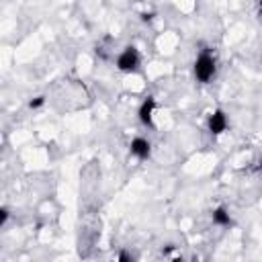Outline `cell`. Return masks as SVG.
Segmentation results:
<instances>
[{
	"label": "cell",
	"instance_id": "obj_1",
	"mask_svg": "<svg viewBox=\"0 0 262 262\" xmlns=\"http://www.w3.org/2000/svg\"><path fill=\"white\" fill-rule=\"evenodd\" d=\"M192 72H194V78H196L201 84L211 82V78H213L215 72H217V61H215V57H213L209 51L199 53V57L194 59Z\"/></svg>",
	"mask_w": 262,
	"mask_h": 262
},
{
	"label": "cell",
	"instance_id": "obj_2",
	"mask_svg": "<svg viewBox=\"0 0 262 262\" xmlns=\"http://www.w3.org/2000/svg\"><path fill=\"white\" fill-rule=\"evenodd\" d=\"M139 63H141V55H139L137 47H133V45L125 47V49L119 53V57H117V68H119L121 72H125V74L137 72V70H139Z\"/></svg>",
	"mask_w": 262,
	"mask_h": 262
},
{
	"label": "cell",
	"instance_id": "obj_3",
	"mask_svg": "<svg viewBox=\"0 0 262 262\" xmlns=\"http://www.w3.org/2000/svg\"><path fill=\"white\" fill-rule=\"evenodd\" d=\"M154 111H156V98L154 96H147L139 108H137V117H139V123L145 125V127H154Z\"/></svg>",
	"mask_w": 262,
	"mask_h": 262
},
{
	"label": "cell",
	"instance_id": "obj_4",
	"mask_svg": "<svg viewBox=\"0 0 262 262\" xmlns=\"http://www.w3.org/2000/svg\"><path fill=\"white\" fill-rule=\"evenodd\" d=\"M207 127L213 135H221L227 129V115L223 111H213L207 119Z\"/></svg>",
	"mask_w": 262,
	"mask_h": 262
},
{
	"label": "cell",
	"instance_id": "obj_5",
	"mask_svg": "<svg viewBox=\"0 0 262 262\" xmlns=\"http://www.w3.org/2000/svg\"><path fill=\"white\" fill-rule=\"evenodd\" d=\"M129 151L131 156H135L137 160H147L149 154H151V143L145 139V137H135L129 145Z\"/></svg>",
	"mask_w": 262,
	"mask_h": 262
},
{
	"label": "cell",
	"instance_id": "obj_6",
	"mask_svg": "<svg viewBox=\"0 0 262 262\" xmlns=\"http://www.w3.org/2000/svg\"><path fill=\"white\" fill-rule=\"evenodd\" d=\"M211 217H213V223H217V225H223V227L231 225V215H229V211H227L225 207H217V209H213Z\"/></svg>",
	"mask_w": 262,
	"mask_h": 262
},
{
	"label": "cell",
	"instance_id": "obj_7",
	"mask_svg": "<svg viewBox=\"0 0 262 262\" xmlns=\"http://www.w3.org/2000/svg\"><path fill=\"white\" fill-rule=\"evenodd\" d=\"M43 102H45V96H35V98L29 102V106H31V108H39V106H43Z\"/></svg>",
	"mask_w": 262,
	"mask_h": 262
},
{
	"label": "cell",
	"instance_id": "obj_8",
	"mask_svg": "<svg viewBox=\"0 0 262 262\" xmlns=\"http://www.w3.org/2000/svg\"><path fill=\"white\" fill-rule=\"evenodd\" d=\"M6 221H8V209H2L0 211V227H4Z\"/></svg>",
	"mask_w": 262,
	"mask_h": 262
},
{
	"label": "cell",
	"instance_id": "obj_9",
	"mask_svg": "<svg viewBox=\"0 0 262 262\" xmlns=\"http://www.w3.org/2000/svg\"><path fill=\"white\" fill-rule=\"evenodd\" d=\"M117 258H119L121 262H131V260H133V256H131L129 252H119V256H117Z\"/></svg>",
	"mask_w": 262,
	"mask_h": 262
},
{
	"label": "cell",
	"instance_id": "obj_10",
	"mask_svg": "<svg viewBox=\"0 0 262 262\" xmlns=\"http://www.w3.org/2000/svg\"><path fill=\"white\" fill-rule=\"evenodd\" d=\"M151 16H154V12H143L141 14V20H151Z\"/></svg>",
	"mask_w": 262,
	"mask_h": 262
},
{
	"label": "cell",
	"instance_id": "obj_11",
	"mask_svg": "<svg viewBox=\"0 0 262 262\" xmlns=\"http://www.w3.org/2000/svg\"><path fill=\"white\" fill-rule=\"evenodd\" d=\"M258 10H260V14H262V0H258Z\"/></svg>",
	"mask_w": 262,
	"mask_h": 262
},
{
	"label": "cell",
	"instance_id": "obj_12",
	"mask_svg": "<svg viewBox=\"0 0 262 262\" xmlns=\"http://www.w3.org/2000/svg\"><path fill=\"white\" fill-rule=\"evenodd\" d=\"M258 168H260V172H262V162H260V166H258Z\"/></svg>",
	"mask_w": 262,
	"mask_h": 262
},
{
	"label": "cell",
	"instance_id": "obj_13",
	"mask_svg": "<svg viewBox=\"0 0 262 262\" xmlns=\"http://www.w3.org/2000/svg\"><path fill=\"white\" fill-rule=\"evenodd\" d=\"M139 2H143V0H139Z\"/></svg>",
	"mask_w": 262,
	"mask_h": 262
}]
</instances>
